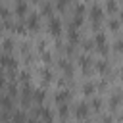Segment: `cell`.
I'll return each instance as SVG.
<instances>
[{
    "label": "cell",
    "mask_w": 123,
    "mask_h": 123,
    "mask_svg": "<svg viewBox=\"0 0 123 123\" xmlns=\"http://www.w3.org/2000/svg\"><path fill=\"white\" fill-rule=\"evenodd\" d=\"M25 123H37V121H35V119H27Z\"/></svg>",
    "instance_id": "4316f807"
},
{
    "label": "cell",
    "mask_w": 123,
    "mask_h": 123,
    "mask_svg": "<svg viewBox=\"0 0 123 123\" xmlns=\"http://www.w3.org/2000/svg\"><path fill=\"white\" fill-rule=\"evenodd\" d=\"M2 65H4L6 69H15V67H17V62H15L13 56H10L8 52H4V56H2Z\"/></svg>",
    "instance_id": "277c9868"
},
{
    "label": "cell",
    "mask_w": 123,
    "mask_h": 123,
    "mask_svg": "<svg viewBox=\"0 0 123 123\" xmlns=\"http://www.w3.org/2000/svg\"><path fill=\"white\" fill-rule=\"evenodd\" d=\"M25 121H27V117H25V113L21 110H17L13 113V117H12V123H25Z\"/></svg>",
    "instance_id": "2e32d148"
},
{
    "label": "cell",
    "mask_w": 123,
    "mask_h": 123,
    "mask_svg": "<svg viewBox=\"0 0 123 123\" xmlns=\"http://www.w3.org/2000/svg\"><path fill=\"white\" fill-rule=\"evenodd\" d=\"M92 46H96L94 40H86V42H85V50H92Z\"/></svg>",
    "instance_id": "484cf974"
},
{
    "label": "cell",
    "mask_w": 123,
    "mask_h": 123,
    "mask_svg": "<svg viewBox=\"0 0 123 123\" xmlns=\"http://www.w3.org/2000/svg\"><path fill=\"white\" fill-rule=\"evenodd\" d=\"M108 27H110L111 31H119V21H117V19H110V21H108Z\"/></svg>",
    "instance_id": "ffe728a7"
},
{
    "label": "cell",
    "mask_w": 123,
    "mask_h": 123,
    "mask_svg": "<svg viewBox=\"0 0 123 123\" xmlns=\"http://www.w3.org/2000/svg\"><path fill=\"white\" fill-rule=\"evenodd\" d=\"M13 31H15V33H19V35H25V33H27V31H25V27H23L21 23H17V25L13 27Z\"/></svg>",
    "instance_id": "603a6c76"
},
{
    "label": "cell",
    "mask_w": 123,
    "mask_h": 123,
    "mask_svg": "<svg viewBox=\"0 0 123 123\" xmlns=\"http://www.w3.org/2000/svg\"><path fill=\"white\" fill-rule=\"evenodd\" d=\"M58 113H60V117H65V115L69 113V110H67V104H58Z\"/></svg>",
    "instance_id": "d6986e66"
},
{
    "label": "cell",
    "mask_w": 123,
    "mask_h": 123,
    "mask_svg": "<svg viewBox=\"0 0 123 123\" xmlns=\"http://www.w3.org/2000/svg\"><path fill=\"white\" fill-rule=\"evenodd\" d=\"M65 123H67V121H65Z\"/></svg>",
    "instance_id": "f546056e"
},
{
    "label": "cell",
    "mask_w": 123,
    "mask_h": 123,
    "mask_svg": "<svg viewBox=\"0 0 123 123\" xmlns=\"http://www.w3.org/2000/svg\"><path fill=\"white\" fill-rule=\"evenodd\" d=\"M85 123H88V121H85Z\"/></svg>",
    "instance_id": "f1b7e54d"
},
{
    "label": "cell",
    "mask_w": 123,
    "mask_h": 123,
    "mask_svg": "<svg viewBox=\"0 0 123 123\" xmlns=\"http://www.w3.org/2000/svg\"><path fill=\"white\" fill-rule=\"evenodd\" d=\"M67 2H69V0H58V2H56V8H58V10H63Z\"/></svg>",
    "instance_id": "cb8c5ba5"
},
{
    "label": "cell",
    "mask_w": 123,
    "mask_h": 123,
    "mask_svg": "<svg viewBox=\"0 0 123 123\" xmlns=\"http://www.w3.org/2000/svg\"><path fill=\"white\" fill-rule=\"evenodd\" d=\"M67 38H69V44H77L79 42V33H77V27L69 25V31H67Z\"/></svg>",
    "instance_id": "ba28073f"
},
{
    "label": "cell",
    "mask_w": 123,
    "mask_h": 123,
    "mask_svg": "<svg viewBox=\"0 0 123 123\" xmlns=\"http://www.w3.org/2000/svg\"><path fill=\"white\" fill-rule=\"evenodd\" d=\"M94 44L98 46V50H100L102 54H106V52L110 50V46H108V38H106V35H104L102 31H98V33L94 35Z\"/></svg>",
    "instance_id": "6da1fadb"
},
{
    "label": "cell",
    "mask_w": 123,
    "mask_h": 123,
    "mask_svg": "<svg viewBox=\"0 0 123 123\" xmlns=\"http://www.w3.org/2000/svg\"><path fill=\"white\" fill-rule=\"evenodd\" d=\"M90 63H92V60H90L88 56H81V58H79V65H81V69H83L85 73H88V69H90Z\"/></svg>",
    "instance_id": "8fae6325"
},
{
    "label": "cell",
    "mask_w": 123,
    "mask_h": 123,
    "mask_svg": "<svg viewBox=\"0 0 123 123\" xmlns=\"http://www.w3.org/2000/svg\"><path fill=\"white\" fill-rule=\"evenodd\" d=\"M67 98H69V90H65V88H60V90L54 94L56 104H65V102H67Z\"/></svg>",
    "instance_id": "8992f818"
},
{
    "label": "cell",
    "mask_w": 123,
    "mask_h": 123,
    "mask_svg": "<svg viewBox=\"0 0 123 123\" xmlns=\"http://www.w3.org/2000/svg\"><path fill=\"white\" fill-rule=\"evenodd\" d=\"M121 79H123V69H121Z\"/></svg>",
    "instance_id": "83f0119b"
},
{
    "label": "cell",
    "mask_w": 123,
    "mask_h": 123,
    "mask_svg": "<svg viewBox=\"0 0 123 123\" xmlns=\"http://www.w3.org/2000/svg\"><path fill=\"white\" fill-rule=\"evenodd\" d=\"M38 27H40L38 15H37V13H31L29 19H27V29H29V31H38Z\"/></svg>",
    "instance_id": "5b68a950"
},
{
    "label": "cell",
    "mask_w": 123,
    "mask_h": 123,
    "mask_svg": "<svg viewBox=\"0 0 123 123\" xmlns=\"http://www.w3.org/2000/svg\"><path fill=\"white\" fill-rule=\"evenodd\" d=\"M106 8H108V12H110V13H113V12L117 10V4H115V0H108Z\"/></svg>",
    "instance_id": "44dd1931"
},
{
    "label": "cell",
    "mask_w": 123,
    "mask_h": 123,
    "mask_svg": "<svg viewBox=\"0 0 123 123\" xmlns=\"http://www.w3.org/2000/svg\"><path fill=\"white\" fill-rule=\"evenodd\" d=\"M33 96H35V102H37V104H42L44 98H46V92H44V88H37V90L33 92Z\"/></svg>",
    "instance_id": "4fadbf2b"
},
{
    "label": "cell",
    "mask_w": 123,
    "mask_h": 123,
    "mask_svg": "<svg viewBox=\"0 0 123 123\" xmlns=\"http://www.w3.org/2000/svg\"><path fill=\"white\" fill-rule=\"evenodd\" d=\"M102 15H104V10H102L98 4H94V6L90 8V17L94 19V23H98V21L102 19Z\"/></svg>",
    "instance_id": "52a82bcc"
},
{
    "label": "cell",
    "mask_w": 123,
    "mask_h": 123,
    "mask_svg": "<svg viewBox=\"0 0 123 123\" xmlns=\"http://www.w3.org/2000/svg\"><path fill=\"white\" fill-rule=\"evenodd\" d=\"M48 31L54 35V37H60L62 35V21H60V17H50L48 19Z\"/></svg>",
    "instance_id": "7a4b0ae2"
},
{
    "label": "cell",
    "mask_w": 123,
    "mask_h": 123,
    "mask_svg": "<svg viewBox=\"0 0 123 123\" xmlns=\"http://www.w3.org/2000/svg\"><path fill=\"white\" fill-rule=\"evenodd\" d=\"M96 69L104 75V73H108V71H110V63H108L106 60H100V62H96Z\"/></svg>",
    "instance_id": "5bb4252c"
},
{
    "label": "cell",
    "mask_w": 123,
    "mask_h": 123,
    "mask_svg": "<svg viewBox=\"0 0 123 123\" xmlns=\"http://www.w3.org/2000/svg\"><path fill=\"white\" fill-rule=\"evenodd\" d=\"M42 13L50 19V17H54V8H52L50 4H42Z\"/></svg>",
    "instance_id": "e0dca14e"
},
{
    "label": "cell",
    "mask_w": 123,
    "mask_h": 123,
    "mask_svg": "<svg viewBox=\"0 0 123 123\" xmlns=\"http://www.w3.org/2000/svg\"><path fill=\"white\" fill-rule=\"evenodd\" d=\"M90 106H92V108L98 111V110L102 108V100H100V98H92V104H90Z\"/></svg>",
    "instance_id": "7402d4cb"
},
{
    "label": "cell",
    "mask_w": 123,
    "mask_h": 123,
    "mask_svg": "<svg viewBox=\"0 0 123 123\" xmlns=\"http://www.w3.org/2000/svg\"><path fill=\"white\" fill-rule=\"evenodd\" d=\"M96 90V86H94V83H90V81H86L85 85H83V94L85 96H90L92 92Z\"/></svg>",
    "instance_id": "9a60e30c"
},
{
    "label": "cell",
    "mask_w": 123,
    "mask_h": 123,
    "mask_svg": "<svg viewBox=\"0 0 123 123\" xmlns=\"http://www.w3.org/2000/svg\"><path fill=\"white\" fill-rule=\"evenodd\" d=\"M60 67L65 71V75H73V65L69 63V60H65V58L60 60Z\"/></svg>",
    "instance_id": "7c38bea8"
},
{
    "label": "cell",
    "mask_w": 123,
    "mask_h": 123,
    "mask_svg": "<svg viewBox=\"0 0 123 123\" xmlns=\"http://www.w3.org/2000/svg\"><path fill=\"white\" fill-rule=\"evenodd\" d=\"M40 75H42V83H44V85H48V83L52 81V71H50V69H42Z\"/></svg>",
    "instance_id": "ac0fdd59"
},
{
    "label": "cell",
    "mask_w": 123,
    "mask_h": 123,
    "mask_svg": "<svg viewBox=\"0 0 123 123\" xmlns=\"http://www.w3.org/2000/svg\"><path fill=\"white\" fill-rule=\"evenodd\" d=\"M25 13H27V2H25V0H17V2H15V15L23 17Z\"/></svg>",
    "instance_id": "30bf717a"
},
{
    "label": "cell",
    "mask_w": 123,
    "mask_h": 123,
    "mask_svg": "<svg viewBox=\"0 0 123 123\" xmlns=\"http://www.w3.org/2000/svg\"><path fill=\"white\" fill-rule=\"evenodd\" d=\"M121 98H123V92H121V90H117V92H113V94L110 96V106H111V110H115V108L119 106Z\"/></svg>",
    "instance_id": "9c48e42d"
},
{
    "label": "cell",
    "mask_w": 123,
    "mask_h": 123,
    "mask_svg": "<svg viewBox=\"0 0 123 123\" xmlns=\"http://www.w3.org/2000/svg\"><path fill=\"white\" fill-rule=\"evenodd\" d=\"M88 113H90V110H88V106H86L85 102H79V104L75 106V115H77L79 119H86Z\"/></svg>",
    "instance_id": "3957f363"
},
{
    "label": "cell",
    "mask_w": 123,
    "mask_h": 123,
    "mask_svg": "<svg viewBox=\"0 0 123 123\" xmlns=\"http://www.w3.org/2000/svg\"><path fill=\"white\" fill-rule=\"evenodd\" d=\"M115 50H117V52H123V38H119V40L115 42Z\"/></svg>",
    "instance_id": "d4e9b609"
}]
</instances>
